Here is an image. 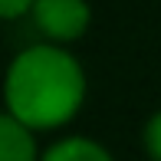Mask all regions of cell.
I'll return each instance as SVG.
<instances>
[{
    "mask_svg": "<svg viewBox=\"0 0 161 161\" xmlns=\"http://www.w3.org/2000/svg\"><path fill=\"white\" fill-rule=\"evenodd\" d=\"M86 79L69 53L33 46L13 59L7 72V108L26 128H56L82 105Z\"/></svg>",
    "mask_w": 161,
    "mask_h": 161,
    "instance_id": "6da1fadb",
    "label": "cell"
},
{
    "mask_svg": "<svg viewBox=\"0 0 161 161\" xmlns=\"http://www.w3.org/2000/svg\"><path fill=\"white\" fill-rule=\"evenodd\" d=\"M33 20L49 40H76L89 26V7L86 0H36Z\"/></svg>",
    "mask_w": 161,
    "mask_h": 161,
    "instance_id": "7a4b0ae2",
    "label": "cell"
},
{
    "mask_svg": "<svg viewBox=\"0 0 161 161\" xmlns=\"http://www.w3.org/2000/svg\"><path fill=\"white\" fill-rule=\"evenodd\" d=\"M0 161H36L30 128L13 115H0Z\"/></svg>",
    "mask_w": 161,
    "mask_h": 161,
    "instance_id": "3957f363",
    "label": "cell"
},
{
    "mask_svg": "<svg viewBox=\"0 0 161 161\" xmlns=\"http://www.w3.org/2000/svg\"><path fill=\"white\" fill-rule=\"evenodd\" d=\"M43 161H112V155L89 138H66V142H56L43 155Z\"/></svg>",
    "mask_w": 161,
    "mask_h": 161,
    "instance_id": "277c9868",
    "label": "cell"
},
{
    "mask_svg": "<svg viewBox=\"0 0 161 161\" xmlns=\"http://www.w3.org/2000/svg\"><path fill=\"white\" fill-rule=\"evenodd\" d=\"M145 148L155 161H161V112L145 125Z\"/></svg>",
    "mask_w": 161,
    "mask_h": 161,
    "instance_id": "5b68a950",
    "label": "cell"
},
{
    "mask_svg": "<svg viewBox=\"0 0 161 161\" xmlns=\"http://www.w3.org/2000/svg\"><path fill=\"white\" fill-rule=\"evenodd\" d=\"M33 3H36V0H0V17L13 20V17H20V13L33 10Z\"/></svg>",
    "mask_w": 161,
    "mask_h": 161,
    "instance_id": "8992f818",
    "label": "cell"
}]
</instances>
